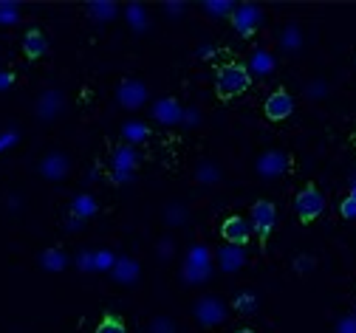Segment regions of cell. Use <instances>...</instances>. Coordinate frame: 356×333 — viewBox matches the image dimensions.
<instances>
[{"instance_id": "cell-1", "label": "cell", "mask_w": 356, "mask_h": 333, "mask_svg": "<svg viewBox=\"0 0 356 333\" xmlns=\"http://www.w3.org/2000/svg\"><path fill=\"white\" fill-rule=\"evenodd\" d=\"M252 85V71L241 63H227L220 65L215 74V93L218 99H232L238 93H243Z\"/></svg>"}, {"instance_id": "cell-2", "label": "cell", "mask_w": 356, "mask_h": 333, "mask_svg": "<svg viewBox=\"0 0 356 333\" xmlns=\"http://www.w3.org/2000/svg\"><path fill=\"white\" fill-rule=\"evenodd\" d=\"M323 209H325V198H323V193H320L314 184H308L302 193H297V198H294V212H297V218H300L302 223L317 220V218L323 215Z\"/></svg>"}, {"instance_id": "cell-3", "label": "cell", "mask_w": 356, "mask_h": 333, "mask_svg": "<svg viewBox=\"0 0 356 333\" xmlns=\"http://www.w3.org/2000/svg\"><path fill=\"white\" fill-rule=\"evenodd\" d=\"M220 237H224L227 246H235V249H243L249 241H252V223L241 215H232L224 220V226H220Z\"/></svg>"}, {"instance_id": "cell-4", "label": "cell", "mask_w": 356, "mask_h": 333, "mask_svg": "<svg viewBox=\"0 0 356 333\" xmlns=\"http://www.w3.org/2000/svg\"><path fill=\"white\" fill-rule=\"evenodd\" d=\"M116 99L122 102V108H127V111H136V108H142L145 102H147V88L139 82V79H122L119 82V90H116Z\"/></svg>"}, {"instance_id": "cell-5", "label": "cell", "mask_w": 356, "mask_h": 333, "mask_svg": "<svg viewBox=\"0 0 356 333\" xmlns=\"http://www.w3.org/2000/svg\"><path fill=\"white\" fill-rule=\"evenodd\" d=\"M275 220H277L275 204L257 201V204L252 206V229H257V234L263 237V241H269V234H272V229H275Z\"/></svg>"}, {"instance_id": "cell-6", "label": "cell", "mask_w": 356, "mask_h": 333, "mask_svg": "<svg viewBox=\"0 0 356 333\" xmlns=\"http://www.w3.org/2000/svg\"><path fill=\"white\" fill-rule=\"evenodd\" d=\"M263 111H266V119H272V122H283V119H289L291 116V111H294V99H291V93L289 90H275L269 99H266V105H263Z\"/></svg>"}, {"instance_id": "cell-7", "label": "cell", "mask_w": 356, "mask_h": 333, "mask_svg": "<svg viewBox=\"0 0 356 333\" xmlns=\"http://www.w3.org/2000/svg\"><path fill=\"white\" fill-rule=\"evenodd\" d=\"M195 319L201 322V325H220L227 319V308H224V302H220L218 297H204V300H198L195 302Z\"/></svg>"}, {"instance_id": "cell-8", "label": "cell", "mask_w": 356, "mask_h": 333, "mask_svg": "<svg viewBox=\"0 0 356 333\" xmlns=\"http://www.w3.org/2000/svg\"><path fill=\"white\" fill-rule=\"evenodd\" d=\"M153 119L161 122V124H178V122L184 119V111H181V105H178L175 99L164 97V99H156V105H153Z\"/></svg>"}, {"instance_id": "cell-9", "label": "cell", "mask_w": 356, "mask_h": 333, "mask_svg": "<svg viewBox=\"0 0 356 333\" xmlns=\"http://www.w3.org/2000/svg\"><path fill=\"white\" fill-rule=\"evenodd\" d=\"M229 20H232V26H235L243 37H249V34L254 31V26L260 23V9H257V6H252V3H249V6H238V9L232 12V17H229Z\"/></svg>"}, {"instance_id": "cell-10", "label": "cell", "mask_w": 356, "mask_h": 333, "mask_svg": "<svg viewBox=\"0 0 356 333\" xmlns=\"http://www.w3.org/2000/svg\"><path fill=\"white\" fill-rule=\"evenodd\" d=\"M207 271H209V249L195 246L190 252V257H187L184 274H187V279H201V277H207Z\"/></svg>"}, {"instance_id": "cell-11", "label": "cell", "mask_w": 356, "mask_h": 333, "mask_svg": "<svg viewBox=\"0 0 356 333\" xmlns=\"http://www.w3.org/2000/svg\"><path fill=\"white\" fill-rule=\"evenodd\" d=\"M46 51H49V40H46V34H42L40 29H31V31L26 34V40H23V54H26L29 60H40Z\"/></svg>"}, {"instance_id": "cell-12", "label": "cell", "mask_w": 356, "mask_h": 333, "mask_svg": "<svg viewBox=\"0 0 356 333\" xmlns=\"http://www.w3.org/2000/svg\"><path fill=\"white\" fill-rule=\"evenodd\" d=\"M286 164H289V159H286L283 153H266V156L257 161V172H260L263 178H277V175L286 170Z\"/></svg>"}, {"instance_id": "cell-13", "label": "cell", "mask_w": 356, "mask_h": 333, "mask_svg": "<svg viewBox=\"0 0 356 333\" xmlns=\"http://www.w3.org/2000/svg\"><path fill=\"white\" fill-rule=\"evenodd\" d=\"M63 111V97L57 90H46L40 97V105H37V116L40 119H54L57 113Z\"/></svg>"}, {"instance_id": "cell-14", "label": "cell", "mask_w": 356, "mask_h": 333, "mask_svg": "<svg viewBox=\"0 0 356 333\" xmlns=\"http://www.w3.org/2000/svg\"><path fill=\"white\" fill-rule=\"evenodd\" d=\"M40 170H42V175H46V178H65V172H68V159L60 156V153H54V156H49L46 161L40 164Z\"/></svg>"}, {"instance_id": "cell-15", "label": "cell", "mask_w": 356, "mask_h": 333, "mask_svg": "<svg viewBox=\"0 0 356 333\" xmlns=\"http://www.w3.org/2000/svg\"><path fill=\"white\" fill-rule=\"evenodd\" d=\"M133 167H136V153H133L130 147H122V150L116 153V181L130 178Z\"/></svg>"}, {"instance_id": "cell-16", "label": "cell", "mask_w": 356, "mask_h": 333, "mask_svg": "<svg viewBox=\"0 0 356 333\" xmlns=\"http://www.w3.org/2000/svg\"><path fill=\"white\" fill-rule=\"evenodd\" d=\"M220 268L224 271H235L243 266V249H235V246H227V249H220Z\"/></svg>"}, {"instance_id": "cell-17", "label": "cell", "mask_w": 356, "mask_h": 333, "mask_svg": "<svg viewBox=\"0 0 356 333\" xmlns=\"http://www.w3.org/2000/svg\"><path fill=\"white\" fill-rule=\"evenodd\" d=\"M88 12H91L97 20H113V17H116V3H108V0H97V3H88Z\"/></svg>"}, {"instance_id": "cell-18", "label": "cell", "mask_w": 356, "mask_h": 333, "mask_svg": "<svg viewBox=\"0 0 356 333\" xmlns=\"http://www.w3.org/2000/svg\"><path fill=\"white\" fill-rule=\"evenodd\" d=\"M42 266H46L49 271H63L65 268V254L60 249H49V252H42Z\"/></svg>"}, {"instance_id": "cell-19", "label": "cell", "mask_w": 356, "mask_h": 333, "mask_svg": "<svg viewBox=\"0 0 356 333\" xmlns=\"http://www.w3.org/2000/svg\"><path fill=\"white\" fill-rule=\"evenodd\" d=\"M136 274H139L136 263H133V260H119V266H116V279H119V282L130 285L133 279H136Z\"/></svg>"}, {"instance_id": "cell-20", "label": "cell", "mask_w": 356, "mask_h": 333, "mask_svg": "<svg viewBox=\"0 0 356 333\" xmlns=\"http://www.w3.org/2000/svg\"><path fill=\"white\" fill-rule=\"evenodd\" d=\"M94 212H97V204H94V198L82 195V198H76V201H74V215H76V218H91Z\"/></svg>"}, {"instance_id": "cell-21", "label": "cell", "mask_w": 356, "mask_h": 333, "mask_svg": "<svg viewBox=\"0 0 356 333\" xmlns=\"http://www.w3.org/2000/svg\"><path fill=\"white\" fill-rule=\"evenodd\" d=\"M252 68H254V71H260V74H269V71L275 68V60H272V54L257 51V54L252 57Z\"/></svg>"}, {"instance_id": "cell-22", "label": "cell", "mask_w": 356, "mask_h": 333, "mask_svg": "<svg viewBox=\"0 0 356 333\" xmlns=\"http://www.w3.org/2000/svg\"><path fill=\"white\" fill-rule=\"evenodd\" d=\"M124 138L127 141H142V138H147V127L145 124H139V122H130V124H124Z\"/></svg>"}, {"instance_id": "cell-23", "label": "cell", "mask_w": 356, "mask_h": 333, "mask_svg": "<svg viewBox=\"0 0 356 333\" xmlns=\"http://www.w3.org/2000/svg\"><path fill=\"white\" fill-rule=\"evenodd\" d=\"M97 333H127V330H124L122 319H116V316H105V319L99 322Z\"/></svg>"}, {"instance_id": "cell-24", "label": "cell", "mask_w": 356, "mask_h": 333, "mask_svg": "<svg viewBox=\"0 0 356 333\" xmlns=\"http://www.w3.org/2000/svg\"><path fill=\"white\" fill-rule=\"evenodd\" d=\"M212 15H229L232 17V12H235V6L229 3V0H209V3H204Z\"/></svg>"}, {"instance_id": "cell-25", "label": "cell", "mask_w": 356, "mask_h": 333, "mask_svg": "<svg viewBox=\"0 0 356 333\" xmlns=\"http://www.w3.org/2000/svg\"><path fill=\"white\" fill-rule=\"evenodd\" d=\"M254 308H257L254 294H241V297L235 300V311H241V314H254Z\"/></svg>"}, {"instance_id": "cell-26", "label": "cell", "mask_w": 356, "mask_h": 333, "mask_svg": "<svg viewBox=\"0 0 356 333\" xmlns=\"http://www.w3.org/2000/svg\"><path fill=\"white\" fill-rule=\"evenodd\" d=\"M339 215H342L345 220H356V204H353L350 198H345V201L339 204Z\"/></svg>"}, {"instance_id": "cell-27", "label": "cell", "mask_w": 356, "mask_h": 333, "mask_svg": "<svg viewBox=\"0 0 356 333\" xmlns=\"http://www.w3.org/2000/svg\"><path fill=\"white\" fill-rule=\"evenodd\" d=\"M94 260H97V263H94L97 268H111V266H113V254H108V252H102V254H97Z\"/></svg>"}, {"instance_id": "cell-28", "label": "cell", "mask_w": 356, "mask_h": 333, "mask_svg": "<svg viewBox=\"0 0 356 333\" xmlns=\"http://www.w3.org/2000/svg\"><path fill=\"white\" fill-rule=\"evenodd\" d=\"M308 266H311V257H300V260H297V268H300V271H305Z\"/></svg>"}, {"instance_id": "cell-29", "label": "cell", "mask_w": 356, "mask_h": 333, "mask_svg": "<svg viewBox=\"0 0 356 333\" xmlns=\"http://www.w3.org/2000/svg\"><path fill=\"white\" fill-rule=\"evenodd\" d=\"M0 9H15V6H0ZM17 15H0V20H15Z\"/></svg>"}, {"instance_id": "cell-30", "label": "cell", "mask_w": 356, "mask_h": 333, "mask_svg": "<svg viewBox=\"0 0 356 333\" xmlns=\"http://www.w3.org/2000/svg\"><path fill=\"white\" fill-rule=\"evenodd\" d=\"M348 198H350V201H353V204H356V186H353V189H350V195H348Z\"/></svg>"}, {"instance_id": "cell-31", "label": "cell", "mask_w": 356, "mask_h": 333, "mask_svg": "<svg viewBox=\"0 0 356 333\" xmlns=\"http://www.w3.org/2000/svg\"><path fill=\"white\" fill-rule=\"evenodd\" d=\"M238 333H254V330H238Z\"/></svg>"}]
</instances>
